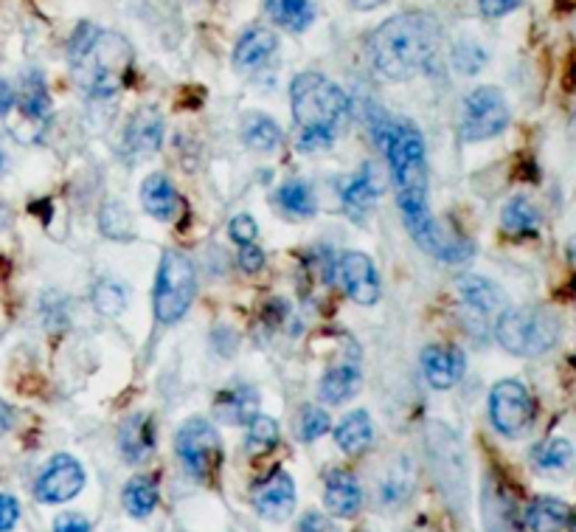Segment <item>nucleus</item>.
<instances>
[{
  "label": "nucleus",
  "mask_w": 576,
  "mask_h": 532,
  "mask_svg": "<svg viewBox=\"0 0 576 532\" xmlns=\"http://www.w3.org/2000/svg\"><path fill=\"white\" fill-rule=\"evenodd\" d=\"M383 152L388 156L397 200L405 220L408 234L414 237L416 246L436 260L464 262L473 257V246L467 239L453 237L439 225L427 203V164H425V141L420 131L408 122H386L377 131Z\"/></svg>",
  "instance_id": "f257e3e1"
},
{
  "label": "nucleus",
  "mask_w": 576,
  "mask_h": 532,
  "mask_svg": "<svg viewBox=\"0 0 576 532\" xmlns=\"http://www.w3.org/2000/svg\"><path fill=\"white\" fill-rule=\"evenodd\" d=\"M439 48V26L425 12H402L383 23L368 40V57L377 74L405 83L430 65Z\"/></svg>",
  "instance_id": "f03ea898"
},
{
  "label": "nucleus",
  "mask_w": 576,
  "mask_h": 532,
  "mask_svg": "<svg viewBox=\"0 0 576 532\" xmlns=\"http://www.w3.org/2000/svg\"><path fill=\"white\" fill-rule=\"evenodd\" d=\"M68 60L82 94L90 99H108L122 90L133 51L122 35L102 32L93 23H82L71 37Z\"/></svg>",
  "instance_id": "7ed1b4c3"
},
{
  "label": "nucleus",
  "mask_w": 576,
  "mask_h": 532,
  "mask_svg": "<svg viewBox=\"0 0 576 532\" xmlns=\"http://www.w3.org/2000/svg\"><path fill=\"white\" fill-rule=\"evenodd\" d=\"M290 102L296 127H299V136H296L299 150H329L335 144V133L349 113V96L340 90V85L326 79L324 74L306 71L292 79Z\"/></svg>",
  "instance_id": "20e7f679"
},
{
  "label": "nucleus",
  "mask_w": 576,
  "mask_h": 532,
  "mask_svg": "<svg viewBox=\"0 0 576 532\" xmlns=\"http://www.w3.org/2000/svg\"><path fill=\"white\" fill-rule=\"evenodd\" d=\"M498 344L521 358L549 352L560 338V319L542 308H509L498 316Z\"/></svg>",
  "instance_id": "39448f33"
},
{
  "label": "nucleus",
  "mask_w": 576,
  "mask_h": 532,
  "mask_svg": "<svg viewBox=\"0 0 576 532\" xmlns=\"http://www.w3.org/2000/svg\"><path fill=\"white\" fill-rule=\"evenodd\" d=\"M197 294L195 265L186 253L166 251L158 268L155 294H152V310L161 324H175L191 308Z\"/></svg>",
  "instance_id": "423d86ee"
},
{
  "label": "nucleus",
  "mask_w": 576,
  "mask_h": 532,
  "mask_svg": "<svg viewBox=\"0 0 576 532\" xmlns=\"http://www.w3.org/2000/svg\"><path fill=\"white\" fill-rule=\"evenodd\" d=\"M175 448L184 468L189 471V477L200 479V482H209L220 471V465H223V440H220V431L209 420H203V417H195V420L184 423V429L177 431Z\"/></svg>",
  "instance_id": "0eeeda50"
},
{
  "label": "nucleus",
  "mask_w": 576,
  "mask_h": 532,
  "mask_svg": "<svg viewBox=\"0 0 576 532\" xmlns=\"http://www.w3.org/2000/svg\"><path fill=\"white\" fill-rule=\"evenodd\" d=\"M509 127V104L498 88H475L464 99L461 110V138L464 141H487L501 136Z\"/></svg>",
  "instance_id": "6e6552de"
},
{
  "label": "nucleus",
  "mask_w": 576,
  "mask_h": 532,
  "mask_svg": "<svg viewBox=\"0 0 576 532\" xmlns=\"http://www.w3.org/2000/svg\"><path fill=\"white\" fill-rule=\"evenodd\" d=\"M535 400H531L529 389L517 381H501L496 383V389L489 392V417L492 425L501 431L503 437H523L535 423Z\"/></svg>",
  "instance_id": "1a4fd4ad"
},
{
  "label": "nucleus",
  "mask_w": 576,
  "mask_h": 532,
  "mask_svg": "<svg viewBox=\"0 0 576 532\" xmlns=\"http://www.w3.org/2000/svg\"><path fill=\"white\" fill-rule=\"evenodd\" d=\"M85 487V471L71 454H57L51 457V462L42 468L40 479H37L35 496L40 498L42 505H62L76 498Z\"/></svg>",
  "instance_id": "9d476101"
},
{
  "label": "nucleus",
  "mask_w": 576,
  "mask_h": 532,
  "mask_svg": "<svg viewBox=\"0 0 576 532\" xmlns=\"http://www.w3.org/2000/svg\"><path fill=\"white\" fill-rule=\"evenodd\" d=\"M338 276L346 296L358 301V305H374L380 299V276H377V268H374V262L368 260L366 253H343L338 262Z\"/></svg>",
  "instance_id": "9b49d317"
},
{
  "label": "nucleus",
  "mask_w": 576,
  "mask_h": 532,
  "mask_svg": "<svg viewBox=\"0 0 576 532\" xmlns=\"http://www.w3.org/2000/svg\"><path fill=\"white\" fill-rule=\"evenodd\" d=\"M253 507L262 519L285 521L296 510V482L287 471H273L262 485L253 491Z\"/></svg>",
  "instance_id": "f8f14e48"
},
{
  "label": "nucleus",
  "mask_w": 576,
  "mask_h": 532,
  "mask_svg": "<svg viewBox=\"0 0 576 532\" xmlns=\"http://www.w3.org/2000/svg\"><path fill=\"white\" fill-rule=\"evenodd\" d=\"M386 189V181H383V172L377 164H363L360 166L358 175L346 184L343 189V206L349 218L363 220L368 212H372V206L377 203V198Z\"/></svg>",
  "instance_id": "ddd939ff"
},
{
  "label": "nucleus",
  "mask_w": 576,
  "mask_h": 532,
  "mask_svg": "<svg viewBox=\"0 0 576 532\" xmlns=\"http://www.w3.org/2000/svg\"><path fill=\"white\" fill-rule=\"evenodd\" d=\"M422 369H425L427 383L434 389H450L464 378L467 361H464V352L459 347L434 344V347L422 349Z\"/></svg>",
  "instance_id": "4468645a"
},
{
  "label": "nucleus",
  "mask_w": 576,
  "mask_h": 532,
  "mask_svg": "<svg viewBox=\"0 0 576 532\" xmlns=\"http://www.w3.org/2000/svg\"><path fill=\"white\" fill-rule=\"evenodd\" d=\"M455 294L467 308L481 316L503 313V308H506V296H503L501 287L496 282H489L487 276H478V273H459L455 276Z\"/></svg>",
  "instance_id": "2eb2a0df"
},
{
  "label": "nucleus",
  "mask_w": 576,
  "mask_h": 532,
  "mask_svg": "<svg viewBox=\"0 0 576 532\" xmlns=\"http://www.w3.org/2000/svg\"><path fill=\"white\" fill-rule=\"evenodd\" d=\"M324 505L335 519H354L363 507L360 482L349 471H329L324 482Z\"/></svg>",
  "instance_id": "dca6fc26"
},
{
  "label": "nucleus",
  "mask_w": 576,
  "mask_h": 532,
  "mask_svg": "<svg viewBox=\"0 0 576 532\" xmlns=\"http://www.w3.org/2000/svg\"><path fill=\"white\" fill-rule=\"evenodd\" d=\"M118 448H122L124 462L141 465L152 457L155 450V423L147 415L127 417L118 429Z\"/></svg>",
  "instance_id": "f3484780"
},
{
  "label": "nucleus",
  "mask_w": 576,
  "mask_h": 532,
  "mask_svg": "<svg viewBox=\"0 0 576 532\" xmlns=\"http://www.w3.org/2000/svg\"><path fill=\"white\" fill-rule=\"evenodd\" d=\"M276 35H273L271 28L256 26L248 28L242 37H239L237 48H234V65L239 71H256L262 69L273 54H276Z\"/></svg>",
  "instance_id": "a211bd4d"
},
{
  "label": "nucleus",
  "mask_w": 576,
  "mask_h": 532,
  "mask_svg": "<svg viewBox=\"0 0 576 532\" xmlns=\"http://www.w3.org/2000/svg\"><path fill=\"white\" fill-rule=\"evenodd\" d=\"M163 141V119L155 110L143 108L136 116L127 122V133H124V147L136 156H150L161 147Z\"/></svg>",
  "instance_id": "6ab92c4d"
},
{
  "label": "nucleus",
  "mask_w": 576,
  "mask_h": 532,
  "mask_svg": "<svg viewBox=\"0 0 576 532\" xmlns=\"http://www.w3.org/2000/svg\"><path fill=\"white\" fill-rule=\"evenodd\" d=\"M256 406H259V395L251 386H234V389H225L217 395V403H214V411H217L220 423L228 425H242L251 423L256 417Z\"/></svg>",
  "instance_id": "aec40b11"
},
{
  "label": "nucleus",
  "mask_w": 576,
  "mask_h": 532,
  "mask_svg": "<svg viewBox=\"0 0 576 532\" xmlns=\"http://www.w3.org/2000/svg\"><path fill=\"white\" fill-rule=\"evenodd\" d=\"M321 0H265V9L276 26L287 32H306L318 17Z\"/></svg>",
  "instance_id": "412c9836"
},
{
  "label": "nucleus",
  "mask_w": 576,
  "mask_h": 532,
  "mask_svg": "<svg viewBox=\"0 0 576 532\" xmlns=\"http://www.w3.org/2000/svg\"><path fill=\"white\" fill-rule=\"evenodd\" d=\"M141 203L143 212L152 214L155 220H163V223L175 220L177 209H180V198H177L175 186H172L163 175H150L143 181Z\"/></svg>",
  "instance_id": "4be33fe9"
},
{
  "label": "nucleus",
  "mask_w": 576,
  "mask_h": 532,
  "mask_svg": "<svg viewBox=\"0 0 576 532\" xmlns=\"http://www.w3.org/2000/svg\"><path fill=\"white\" fill-rule=\"evenodd\" d=\"M360 389V369L354 363H335L324 372L318 386L321 400L329 406H340V403L352 400Z\"/></svg>",
  "instance_id": "5701e85b"
},
{
  "label": "nucleus",
  "mask_w": 576,
  "mask_h": 532,
  "mask_svg": "<svg viewBox=\"0 0 576 532\" xmlns=\"http://www.w3.org/2000/svg\"><path fill=\"white\" fill-rule=\"evenodd\" d=\"M568 519L571 507L565 505V502L551 496H540L526 507L523 524H526L529 532H560L563 527H568Z\"/></svg>",
  "instance_id": "b1692460"
},
{
  "label": "nucleus",
  "mask_w": 576,
  "mask_h": 532,
  "mask_svg": "<svg viewBox=\"0 0 576 532\" xmlns=\"http://www.w3.org/2000/svg\"><path fill=\"white\" fill-rule=\"evenodd\" d=\"M484 516H487V532H521L515 502L498 485H489L484 491Z\"/></svg>",
  "instance_id": "393cba45"
},
{
  "label": "nucleus",
  "mask_w": 576,
  "mask_h": 532,
  "mask_svg": "<svg viewBox=\"0 0 576 532\" xmlns=\"http://www.w3.org/2000/svg\"><path fill=\"white\" fill-rule=\"evenodd\" d=\"M335 443L340 445V450L352 454V457L363 454L374 443V425L368 411L358 409L352 415H346L338 429H335Z\"/></svg>",
  "instance_id": "a878e982"
},
{
  "label": "nucleus",
  "mask_w": 576,
  "mask_h": 532,
  "mask_svg": "<svg viewBox=\"0 0 576 532\" xmlns=\"http://www.w3.org/2000/svg\"><path fill=\"white\" fill-rule=\"evenodd\" d=\"M17 104H21L23 116L32 122H48L51 116V96H48L46 83L37 71H28L23 76L21 90H17Z\"/></svg>",
  "instance_id": "bb28decb"
},
{
  "label": "nucleus",
  "mask_w": 576,
  "mask_h": 532,
  "mask_svg": "<svg viewBox=\"0 0 576 532\" xmlns=\"http://www.w3.org/2000/svg\"><path fill=\"white\" fill-rule=\"evenodd\" d=\"M411 491H414V465L402 457L383 473L380 498L386 505H400V502H405Z\"/></svg>",
  "instance_id": "cd10ccee"
},
{
  "label": "nucleus",
  "mask_w": 576,
  "mask_h": 532,
  "mask_svg": "<svg viewBox=\"0 0 576 532\" xmlns=\"http://www.w3.org/2000/svg\"><path fill=\"white\" fill-rule=\"evenodd\" d=\"M242 138L251 150L273 152L281 144V131L273 119L262 116V113H248L242 122Z\"/></svg>",
  "instance_id": "c85d7f7f"
},
{
  "label": "nucleus",
  "mask_w": 576,
  "mask_h": 532,
  "mask_svg": "<svg viewBox=\"0 0 576 532\" xmlns=\"http://www.w3.org/2000/svg\"><path fill=\"white\" fill-rule=\"evenodd\" d=\"M278 206H281V212L290 214L296 220H304L315 214V191H312L310 184L304 181H287L281 189H278Z\"/></svg>",
  "instance_id": "c756f323"
},
{
  "label": "nucleus",
  "mask_w": 576,
  "mask_h": 532,
  "mask_svg": "<svg viewBox=\"0 0 576 532\" xmlns=\"http://www.w3.org/2000/svg\"><path fill=\"white\" fill-rule=\"evenodd\" d=\"M531 462H535L537 471L542 473L565 471V468H571V462H574V445L560 437L546 440V443H540L531 450Z\"/></svg>",
  "instance_id": "7c9ffc66"
},
{
  "label": "nucleus",
  "mask_w": 576,
  "mask_h": 532,
  "mask_svg": "<svg viewBox=\"0 0 576 532\" xmlns=\"http://www.w3.org/2000/svg\"><path fill=\"white\" fill-rule=\"evenodd\" d=\"M124 507H127L129 516L136 519H147L152 510L158 507V485L147 477L129 479L124 485Z\"/></svg>",
  "instance_id": "2f4dec72"
},
{
  "label": "nucleus",
  "mask_w": 576,
  "mask_h": 532,
  "mask_svg": "<svg viewBox=\"0 0 576 532\" xmlns=\"http://www.w3.org/2000/svg\"><path fill=\"white\" fill-rule=\"evenodd\" d=\"M501 223L509 234H535L540 225V212L526 198H512L503 206Z\"/></svg>",
  "instance_id": "473e14b6"
},
{
  "label": "nucleus",
  "mask_w": 576,
  "mask_h": 532,
  "mask_svg": "<svg viewBox=\"0 0 576 532\" xmlns=\"http://www.w3.org/2000/svg\"><path fill=\"white\" fill-rule=\"evenodd\" d=\"M278 445V423L273 417L256 415L251 420V429H248V440H245V448L248 454L259 457V454H271Z\"/></svg>",
  "instance_id": "72a5a7b5"
},
{
  "label": "nucleus",
  "mask_w": 576,
  "mask_h": 532,
  "mask_svg": "<svg viewBox=\"0 0 576 532\" xmlns=\"http://www.w3.org/2000/svg\"><path fill=\"white\" fill-rule=\"evenodd\" d=\"M93 305L99 313L110 316V319L122 316L127 308V287L118 280H102L93 290Z\"/></svg>",
  "instance_id": "f704fd0d"
},
{
  "label": "nucleus",
  "mask_w": 576,
  "mask_h": 532,
  "mask_svg": "<svg viewBox=\"0 0 576 532\" xmlns=\"http://www.w3.org/2000/svg\"><path fill=\"white\" fill-rule=\"evenodd\" d=\"M102 232L113 239H127L133 234V214L127 212V206L122 200H108L102 206Z\"/></svg>",
  "instance_id": "c9c22d12"
},
{
  "label": "nucleus",
  "mask_w": 576,
  "mask_h": 532,
  "mask_svg": "<svg viewBox=\"0 0 576 532\" xmlns=\"http://www.w3.org/2000/svg\"><path fill=\"white\" fill-rule=\"evenodd\" d=\"M296 429H299V437L304 440V443H315V440H321L326 431L333 429V420H329V415H326L321 406H304Z\"/></svg>",
  "instance_id": "e433bc0d"
},
{
  "label": "nucleus",
  "mask_w": 576,
  "mask_h": 532,
  "mask_svg": "<svg viewBox=\"0 0 576 532\" xmlns=\"http://www.w3.org/2000/svg\"><path fill=\"white\" fill-rule=\"evenodd\" d=\"M484 62H487V54L475 42H461L455 48V65H459L461 74H478Z\"/></svg>",
  "instance_id": "4c0bfd02"
},
{
  "label": "nucleus",
  "mask_w": 576,
  "mask_h": 532,
  "mask_svg": "<svg viewBox=\"0 0 576 532\" xmlns=\"http://www.w3.org/2000/svg\"><path fill=\"white\" fill-rule=\"evenodd\" d=\"M228 234H230V239L237 243V246H251L253 239H256V234H259V225H256V220L251 218V214H237V218L230 220Z\"/></svg>",
  "instance_id": "58836bf2"
},
{
  "label": "nucleus",
  "mask_w": 576,
  "mask_h": 532,
  "mask_svg": "<svg viewBox=\"0 0 576 532\" xmlns=\"http://www.w3.org/2000/svg\"><path fill=\"white\" fill-rule=\"evenodd\" d=\"M21 519V505L9 493H0V532H12Z\"/></svg>",
  "instance_id": "ea45409f"
},
{
  "label": "nucleus",
  "mask_w": 576,
  "mask_h": 532,
  "mask_svg": "<svg viewBox=\"0 0 576 532\" xmlns=\"http://www.w3.org/2000/svg\"><path fill=\"white\" fill-rule=\"evenodd\" d=\"M239 265H242V271L248 273H256L262 271V265H265V251L259 246H242L239 248Z\"/></svg>",
  "instance_id": "a19ab883"
},
{
  "label": "nucleus",
  "mask_w": 576,
  "mask_h": 532,
  "mask_svg": "<svg viewBox=\"0 0 576 532\" xmlns=\"http://www.w3.org/2000/svg\"><path fill=\"white\" fill-rule=\"evenodd\" d=\"M523 0H478L484 17H506L509 12H515Z\"/></svg>",
  "instance_id": "79ce46f5"
},
{
  "label": "nucleus",
  "mask_w": 576,
  "mask_h": 532,
  "mask_svg": "<svg viewBox=\"0 0 576 532\" xmlns=\"http://www.w3.org/2000/svg\"><path fill=\"white\" fill-rule=\"evenodd\" d=\"M51 532H90V521L76 516V512H65L54 521V530Z\"/></svg>",
  "instance_id": "37998d69"
},
{
  "label": "nucleus",
  "mask_w": 576,
  "mask_h": 532,
  "mask_svg": "<svg viewBox=\"0 0 576 532\" xmlns=\"http://www.w3.org/2000/svg\"><path fill=\"white\" fill-rule=\"evenodd\" d=\"M299 532H338V527H333V521L324 519L321 512H306L299 524Z\"/></svg>",
  "instance_id": "c03bdc74"
},
{
  "label": "nucleus",
  "mask_w": 576,
  "mask_h": 532,
  "mask_svg": "<svg viewBox=\"0 0 576 532\" xmlns=\"http://www.w3.org/2000/svg\"><path fill=\"white\" fill-rule=\"evenodd\" d=\"M14 102H17V94H14V88L7 83V79H0V119L7 116L9 110L14 108Z\"/></svg>",
  "instance_id": "a18cd8bd"
},
{
  "label": "nucleus",
  "mask_w": 576,
  "mask_h": 532,
  "mask_svg": "<svg viewBox=\"0 0 576 532\" xmlns=\"http://www.w3.org/2000/svg\"><path fill=\"white\" fill-rule=\"evenodd\" d=\"M9 429H12V411L7 409V403L0 400V437H3Z\"/></svg>",
  "instance_id": "49530a36"
},
{
  "label": "nucleus",
  "mask_w": 576,
  "mask_h": 532,
  "mask_svg": "<svg viewBox=\"0 0 576 532\" xmlns=\"http://www.w3.org/2000/svg\"><path fill=\"white\" fill-rule=\"evenodd\" d=\"M352 3L358 9H374V7H380V3H386V0H352Z\"/></svg>",
  "instance_id": "de8ad7c7"
},
{
  "label": "nucleus",
  "mask_w": 576,
  "mask_h": 532,
  "mask_svg": "<svg viewBox=\"0 0 576 532\" xmlns=\"http://www.w3.org/2000/svg\"><path fill=\"white\" fill-rule=\"evenodd\" d=\"M565 248H568V260L576 265V234L568 239V246H565Z\"/></svg>",
  "instance_id": "09e8293b"
},
{
  "label": "nucleus",
  "mask_w": 576,
  "mask_h": 532,
  "mask_svg": "<svg viewBox=\"0 0 576 532\" xmlns=\"http://www.w3.org/2000/svg\"><path fill=\"white\" fill-rule=\"evenodd\" d=\"M568 527H571V532H576V519L568 521Z\"/></svg>",
  "instance_id": "8fccbe9b"
},
{
  "label": "nucleus",
  "mask_w": 576,
  "mask_h": 532,
  "mask_svg": "<svg viewBox=\"0 0 576 532\" xmlns=\"http://www.w3.org/2000/svg\"><path fill=\"white\" fill-rule=\"evenodd\" d=\"M0 164H3V161H0Z\"/></svg>",
  "instance_id": "3c124183"
}]
</instances>
